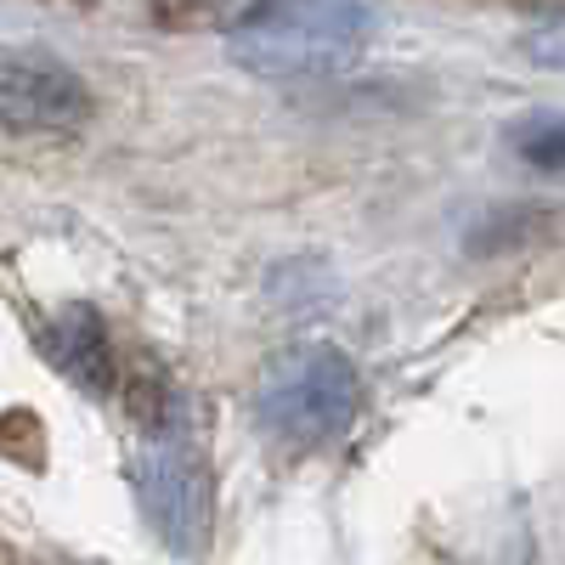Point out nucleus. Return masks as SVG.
I'll return each mask as SVG.
<instances>
[{
  "instance_id": "obj_1",
  "label": "nucleus",
  "mask_w": 565,
  "mask_h": 565,
  "mask_svg": "<svg viewBox=\"0 0 565 565\" xmlns=\"http://www.w3.org/2000/svg\"><path fill=\"white\" fill-rule=\"evenodd\" d=\"M136 424H141V447L130 452V487L141 514H148V526L164 537L170 554H204L215 526V487L193 430H186L181 396L175 391L141 396Z\"/></svg>"
},
{
  "instance_id": "obj_2",
  "label": "nucleus",
  "mask_w": 565,
  "mask_h": 565,
  "mask_svg": "<svg viewBox=\"0 0 565 565\" xmlns=\"http://www.w3.org/2000/svg\"><path fill=\"white\" fill-rule=\"evenodd\" d=\"M373 29V7L345 0H271L238 7L226 23V52L255 79H317L340 74L362 57Z\"/></svg>"
},
{
  "instance_id": "obj_3",
  "label": "nucleus",
  "mask_w": 565,
  "mask_h": 565,
  "mask_svg": "<svg viewBox=\"0 0 565 565\" xmlns=\"http://www.w3.org/2000/svg\"><path fill=\"white\" fill-rule=\"evenodd\" d=\"M362 407V373L340 345H295L271 356L255 391V418L289 447H328Z\"/></svg>"
},
{
  "instance_id": "obj_4",
  "label": "nucleus",
  "mask_w": 565,
  "mask_h": 565,
  "mask_svg": "<svg viewBox=\"0 0 565 565\" xmlns=\"http://www.w3.org/2000/svg\"><path fill=\"white\" fill-rule=\"evenodd\" d=\"M90 114V97L68 63L52 52H7L0 63V119L12 136L34 130H74Z\"/></svg>"
},
{
  "instance_id": "obj_5",
  "label": "nucleus",
  "mask_w": 565,
  "mask_h": 565,
  "mask_svg": "<svg viewBox=\"0 0 565 565\" xmlns=\"http://www.w3.org/2000/svg\"><path fill=\"white\" fill-rule=\"evenodd\" d=\"M34 345L45 351L68 385L90 391V396H108L114 391V345H108V328L90 306H63L34 328Z\"/></svg>"
},
{
  "instance_id": "obj_6",
  "label": "nucleus",
  "mask_w": 565,
  "mask_h": 565,
  "mask_svg": "<svg viewBox=\"0 0 565 565\" xmlns=\"http://www.w3.org/2000/svg\"><path fill=\"white\" fill-rule=\"evenodd\" d=\"M509 148L521 164H532L537 175H559L565 181V114H548V119H532L509 136Z\"/></svg>"
}]
</instances>
